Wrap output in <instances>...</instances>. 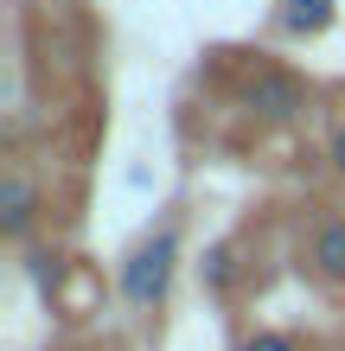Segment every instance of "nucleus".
<instances>
[{"label":"nucleus","mask_w":345,"mask_h":351,"mask_svg":"<svg viewBox=\"0 0 345 351\" xmlns=\"http://www.w3.org/2000/svg\"><path fill=\"white\" fill-rule=\"evenodd\" d=\"M173 268H179V237L154 230L147 243L128 250V262H121V300L141 306V313H154V306L173 294Z\"/></svg>","instance_id":"nucleus-1"},{"label":"nucleus","mask_w":345,"mask_h":351,"mask_svg":"<svg viewBox=\"0 0 345 351\" xmlns=\"http://www.w3.org/2000/svg\"><path fill=\"white\" fill-rule=\"evenodd\" d=\"M243 351H300V339H294V332H250V339H243Z\"/></svg>","instance_id":"nucleus-6"},{"label":"nucleus","mask_w":345,"mask_h":351,"mask_svg":"<svg viewBox=\"0 0 345 351\" xmlns=\"http://www.w3.org/2000/svg\"><path fill=\"white\" fill-rule=\"evenodd\" d=\"M32 223H38V185L19 173V167H13V173H0V230L19 243Z\"/></svg>","instance_id":"nucleus-3"},{"label":"nucleus","mask_w":345,"mask_h":351,"mask_svg":"<svg viewBox=\"0 0 345 351\" xmlns=\"http://www.w3.org/2000/svg\"><path fill=\"white\" fill-rule=\"evenodd\" d=\"M243 109L262 115V121H294L300 109H307V90H300V77L262 64L256 77H243Z\"/></svg>","instance_id":"nucleus-2"},{"label":"nucleus","mask_w":345,"mask_h":351,"mask_svg":"<svg viewBox=\"0 0 345 351\" xmlns=\"http://www.w3.org/2000/svg\"><path fill=\"white\" fill-rule=\"evenodd\" d=\"M333 26V0H281V32H326Z\"/></svg>","instance_id":"nucleus-5"},{"label":"nucleus","mask_w":345,"mask_h":351,"mask_svg":"<svg viewBox=\"0 0 345 351\" xmlns=\"http://www.w3.org/2000/svg\"><path fill=\"white\" fill-rule=\"evenodd\" d=\"M307 262H313V275L326 281V287H345V217H326V223L313 230Z\"/></svg>","instance_id":"nucleus-4"},{"label":"nucleus","mask_w":345,"mask_h":351,"mask_svg":"<svg viewBox=\"0 0 345 351\" xmlns=\"http://www.w3.org/2000/svg\"><path fill=\"white\" fill-rule=\"evenodd\" d=\"M205 275H211V287H230V250H211L205 256Z\"/></svg>","instance_id":"nucleus-7"},{"label":"nucleus","mask_w":345,"mask_h":351,"mask_svg":"<svg viewBox=\"0 0 345 351\" xmlns=\"http://www.w3.org/2000/svg\"><path fill=\"white\" fill-rule=\"evenodd\" d=\"M333 167H339V179H345V121L333 128Z\"/></svg>","instance_id":"nucleus-8"}]
</instances>
